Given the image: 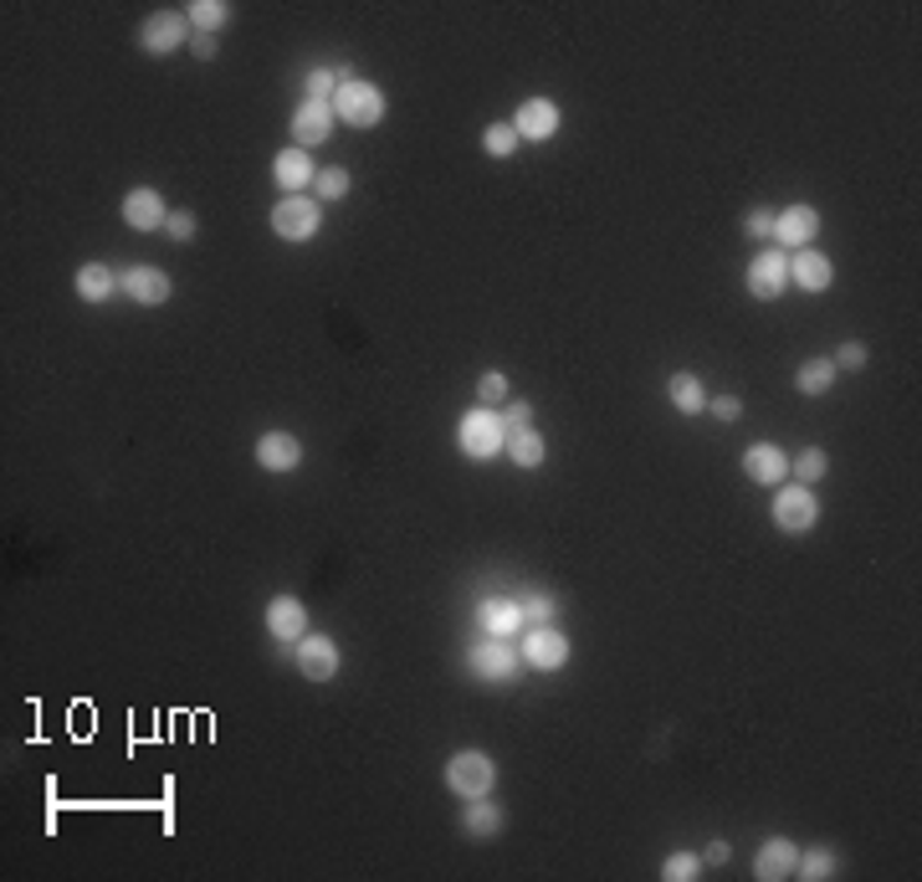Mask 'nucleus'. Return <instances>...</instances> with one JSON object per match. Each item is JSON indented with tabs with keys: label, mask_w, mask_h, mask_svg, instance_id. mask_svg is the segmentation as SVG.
Listing matches in <instances>:
<instances>
[{
	"label": "nucleus",
	"mask_w": 922,
	"mask_h": 882,
	"mask_svg": "<svg viewBox=\"0 0 922 882\" xmlns=\"http://www.w3.org/2000/svg\"><path fill=\"white\" fill-rule=\"evenodd\" d=\"M123 221L134 226V231H160V226L169 221V210H164L160 190H150V185H134V190L123 195Z\"/></svg>",
	"instance_id": "nucleus-19"
},
{
	"label": "nucleus",
	"mask_w": 922,
	"mask_h": 882,
	"mask_svg": "<svg viewBox=\"0 0 922 882\" xmlns=\"http://www.w3.org/2000/svg\"><path fill=\"white\" fill-rule=\"evenodd\" d=\"M113 287H119V277H113L103 262H83V268H77V298L83 303H103Z\"/></svg>",
	"instance_id": "nucleus-25"
},
{
	"label": "nucleus",
	"mask_w": 922,
	"mask_h": 882,
	"mask_svg": "<svg viewBox=\"0 0 922 882\" xmlns=\"http://www.w3.org/2000/svg\"><path fill=\"white\" fill-rule=\"evenodd\" d=\"M476 395H482V405H487V411L507 405V374H482V380H476Z\"/></svg>",
	"instance_id": "nucleus-35"
},
{
	"label": "nucleus",
	"mask_w": 922,
	"mask_h": 882,
	"mask_svg": "<svg viewBox=\"0 0 922 882\" xmlns=\"http://www.w3.org/2000/svg\"><path fill=\"white\" fill-rule=\"evenodd\" d=\"M190 52L200 62H210L216 52H221V36H210V31H190Z\"/></svg>",
	"instance_id": "nucleus-40"
},
{
	"label": "nucleus",
	"mask_w": 922,
	"mask_h": 882,
	"mask_svg": "<svg viewBox=\"0 0 922 882\" xmlns=\"http://www.w3.org/2000/svg\"><path fill=\"white\" fill-rule=\"evenodd\" d=\"M744 478L748 482H769V488H779V482H789V457L773 442H759V447L744 451Z\"/></svg>",
	"instance_id": "nucleus-21"
},
{
	"label": "nucleus",
	"mask_w": 922,
	"mask_h": 882,
	"mask_svg": "<svg viewBox=\"0 0 922 882\" xmlns=\"http://www.w3.org/2000/svg\"><path fill=\"white\" fill-rule=\"evenodd\" d=\"M549 616H553L549 596H523V621H528V627H549Z\"/></svg>",
	"instance_id": "nucleus-36"
},
{
	"label": "nucleus",
	"mask_w": 922,
	"mask_h": 882,
	"mask_svg": "<svg viewBox=\"0 0 922 882\" xmlns=\"http://www.w3.org/2000/svg\"><path fill=\"white\" fill-rule=\"evenodd\" d=\"M523 627H528V621H523V606L518 600H482V631H487V636H503V642H513V636H523Z\"/></svg>",
	"instance_id": "nucleus-22"
},
{
	"label": "nucleus",
	"mask_w": 922,
	"mask_h": 882,
	"mask_svg": "<svg viewBox=\"0 0 922 882\" xmlns=\"http://www.w3.org/2000/svg\"><path fill=\"white\" fill-rule=\"evenodd\" d=\"M784 287H789V252L769 247V252H759L748 262V293L754 298H779Z\"/></svg>",
	"instance_id": "nucleus-9"
},
{
	"label": "nucleus",
	"mask_w": 922,
	"mask_h": 882,
	"mask_svg": "<svg viewBox=\"0 0 922 882\" xmlns=\"http://www.w3.org/2000/svg\"><path fill=\"white\" fill-rule=\"evenodd\" d=\"M164 231H169L175 241H195V216H190V210H169Z\"/></svg>",
	"instance_id": "nucleus-37"
},
{
	"label": "nucleus",
	"mask_w": 922,
	"mask_h": 882,
	"mask_svg": "<svg viewBox=\"0 0 922 882\" xmlns=\"http://www.w3.org/2000/svg\"><path fill=\"white\" fill-rule=\"evenodd\" d=\"M794 857H800V847L789 837H769L759 847V857H754V878L759 882H784L794 878Z\"/></svg>",
	"instance_id": "nucleus-20"
},
{
	"label": "nucleus",
	"mask_w": 922,
	"mask_h": 882,
	"mask_svg": "<svg viewBox=\"0 0 922 882\" xmlns=\"http://www.w3.org/2000/svg\"><path fill=\"white\" fill-rule=\"evenodd\" d=\"M835 868H841V857H835L831 847H810V852L794 857V878H804V882H825V878H835Z\"/></svg>",
	"instance_id": "nucleus-28"
},
{
	"label": "nucleus",
	"mask_w": 922,
	"mask_h": 882,
	"mask_svg": "<svg viewBox=\"0 0 922 882\" xmlns=\"http://www.w3.org/2000/svg\"><path fill=\"white\" fill-rule=\"evenodd\" d=\"M139 46L150 57H169L179 46H190V15L185 11H154L144 26H139Z\"/></svg>",
	"instance_id": "nucleus-7"
},
{
	"label": "nucleus",
	"mask_w": 922,
	"mask_h": 882,
	"mask_svg": "<svg viewBox=\"0 0 922 882\" xmlns=\"http://www.w3.org/2000/svg\"><path fill=\"white\" fill-rule=\"evenodd\" d=\"M482 150H487L492 160H507V154L518 150V129H513V123H487V134H482Z\"/></svg>",
	"instance_id": "nucleus-32"
},
{
	"label": "nucleus",
	"mask_w": 922,
	"mask_h": 882,
	"mask_svg": "<svg viewBox=\"0 0 922 882\" xmlns=\"http://www.w3.org/2000/svg\"><path fill=\"white\" fill-rule=\"evenodd\" d=\"M185 15H190L195 31H210V36H216V31L231 21V6H226V0H190V6H185Z\"/></svg>",
	"instance_id": "nucleus-29"
},
{
	"label": "nucleus",
	"mask_w": 922,
	"mask_h": 882,
	"mask_svg": "<svg viewBox=\"0 0 922 882\" xmlns=\"http://www.w3.org/2000/svg\"><path fill=\"white\" fill-rule=\"evenodd\" d=\"M318 226H323V210H318L312 195H283V200L272 206V231L283 241H312Z\"/></svg>",
	"instance_id": "nucleus-5"
},
{
	"label": "nucleus",
	"mask_w": 922,
	"mask_h": 882,
	"mask_svg": "<svg viewBox=\"0 0 922 882\" xmlns=\"http://www.w3.org/2000/svg\"><path fill=\"white\" fill-rule=\"evenodd\" d=\"M503 421H507V432H518V426H534V405H528V401H507V405H503Z\"/></svg>",
	"instance_id": "nucleus-39"
},
{
	"label": "nucleus",
	"mask_w": 922,
	"mask_h": 882,
	"mask_svg": "<svg viewBox=\"0 0 922 882\" xmlns=\"http://www.w3.org/2000/svg\"><path fill=\"white\" fill-rule=\"evenodd\" d=\"M702 872V857L698 852H671L667 862H661V878L667 882H692Z\"/></svg>",
	"instance_id": "nucleus-33"
},
{
	"label": "nucleus",
	"mask_w": 922,
	"mask_h": 882,
	"mask_svg": "<svg viewBox=\"0 0 922 882\" xmlns=\"http://www.w3.org/2000/svg\"><path fill=\"white\" fill-rule=\"evenodd\" d=\"M272 179L283 185V195H308L312 190V179H318V165L308 160V150H283L277 160H272Z\"/></svg>",
	"instance_id": "nucleus-15"
},
{
	"label": "nucleus",
	"mask_w": 922,
	"mask_h": 882,
	"mask_svg": "<svg viewBox=\"0 0 922 882\" xmlns=\"http://www.w3.org/2000/svg\"><path fill=\"white\" fill-rule=\"evenodd\" d=\"M831 364H835V370H861V364H866V345H856V339H850V345H841Z\"/></svg>",
	"instance_id": "nucleus-38"
},
{
	"label": "nucleus",
	"mask_w": 922,
	"mask_h": 882,
	"mask_svg": "<svg viewBox=\"0 0 922 882\" xmlns=\"http://www.w3.org/2000/svg\"><path fill=\"white\" fill-rule=\"evenodd\" d=\"M256 467H267V472H298L303 442L293 432H267L262 442H256Z\"/></svg>",
	"instance_id": "nucleus-16"
},
{
	"label": "nucleus",
	"mask_w": 922,
	"mask_h": 882,
	"mask_svg": "<svg viewBox=\"0 0 922 882\" xmlns=\"http://www.w3.org/2000/svg\"><path fill=\"white\" fill-rule=\"evenodd\" d=\"M707 862H713V868H723V862H728V841H713V847H707Z\"/></svg>",
	"instance_id": "nucleus-43"
},
{
	"label": "nucleus",
	"mask_w": 922,
	"mask_h": 882,
	"mask_svg": "<svg viewBox=\"0 0 922 882\" xmlns=\"http://www.w3.org/2000/svg\"><path fill=\"white\" fill-rule=\"evenodd\" d=\"M744 231H748V237H773V216H769V210H748Z\"/></svg>",
	"instance_id": "nucleus-42"
},
{
	"label": "nucleus",
	"mask_w": 922,
	"mask_h": 882,
	"mask_svg": "<svg viewBox=\"0 0 922 882\" xmlns=\"http://www.w3.org/2000/svg\"><path fill=\"white\" fill-rule=\"evenodd\" d=\"M820 237V210L815 206H789V210H779L773 216V237L769 241H779V247H794V252H804L810 241Z\"/></svg>",
	"instance_id": "nucleus-10"
},
{
	"label": "nucleus",
	"mask_w": 922,
	"mask_h": 882,
	"mask_svg": "<svg viewBox=\"0 0 922 882\" xmlns=\"http://www.w3.org/2000/svg\"><path fill=\"white\" fill-rule=\"evenodd\" d=\"M507 457L518 467H544L549 447H544V436H538L534 426H518V432H507Z\"/></svg>",
	"instance_id": "nucleus-26"
},
{
	"label": "nucleus",
	"mask_w": 922,
	"mask_h": 882,
	"mask_svg": "<svg viewBox=\"0 0 922 882\" xmlns=\"http://www.w3.org/2000/svg\"><path fill=\"white\" fill-rule=\"evenodd\" d=\"M513 129H518V139L544 144V139L559 134V104H553V98H528V104H518V113H513Z\"/></svg>",
	"instance_id": "nucleus-12"
},
{
	"label": "nucleus",
	"mask_w": 922,
	"mask_h": 882,
	"mask_svg": "<svg viewBox=\"0 0 922 882\" xmlns=\"http://www.w3.org/2000/svg\"><path fill=\"white\" fill-rule=\"evenodd\" d=\"M789 472H794V482H820L825 472H831V457L820 447H804L794 462H789Z\"/></svg>",
	"instance_id": "nucleus-30"
},
{
	"label": "nucleus",
	"mask_w": 922,
	"mask_h": 882,
	"mask_svg": "<svg viewBox=\"0 0 922 882\" xmlns=\"http://www.w3.org/2000/svg\"><path fill=\"white\" fill-rule=\"evenodd\" d=\"M518 646L503 642V636H482L476 646H467V673L476 677V683H492V688H503V683H513L518 677Z\"/></svg>",
	"instance_id": "nucleus-2"
},
{
	"label": "nucleus",
	"mask_w": 922,
	"mask_h": 882,
	"mask_svg": "<svg viewBox=\"0 0 922 882\" xmlns=\"http://www.w3.org/2000/svg\"><path fill=\"white\" fill-rule=\"evenodd\" d=\"M333 119L349 123V129H374V123L385 119V92L374 88V83L349 77V83H339V92H333Z\"/></svg>",
	"instance_id": "nucleus-3"
},
{
	"label": "nucleus",
	"mask_w": 922,
	"mask_h": 882,
	"mask_svg": "<svg viewBox=\"0 0 922 882\" xmlns=\"http://www.w3.org/2000/svg\"><path fill=\"white\" fill-rule=\"evenodd\" d=\"M835 364L831 359H804L800 370H794V390H800V395H825V390L835 385Z\"/></svg>",
	"instance_id": "nucleus-27"
},
{
	"label": "nucleus",
	"mask_w": 922,
	"mask_h": 882,
	"mask_svg": "<svg viewBox=\"0 0 922 882\" xmlns=\"http://www.w3.org/2000/svg\"><path fill=\"white\" fill-rule=\"evenodd\" d=\"M119 287L134 303H144V308H160V303H169V293H175V283H169L160 268H129L119 277Z\"/></svg>",
	"instance_id": "nucleus-18"
},
{
	"label": "nucleus",
	"mask_w": 922,
	"mask_h": 882,
	"mask_svg": "<svg viewBox=\"0 0 922 882\" xmlns=\"http://www.w3.org/2000/svg\"><path fill=\"white\" fill-rule=\"evenodd\" d=\"M518 657L538 673H559L569 662V636L553 627H523V642H518Z\"/></svg>",
	"instance_id": "nucleus-8"
},
{
	"label": "nucleus",
	"mask_w": 922,
	"mask_h": 882,
	"mask_svg": "<svg viewBox=\"0 0 922 882\" xmlns=\"http://www.w3.org/2000/svg\"><path fill=\"white\" fill-rule=\"evenodd\" d=\"M267 631L277 636V642L298 646L303 636H308V611H303V600H298V596H272V606H267Z\"/></svg>",
	"instance_id": "nucleus-14"
},
{
	"label": "nucleus",
	"mask_w": 922,
	"mask_h": 882,
	"mask_svg": "<svg viewBox=\"0 0 922 882\" xmlns=\"http://www.w3.org/2000/svg\"><path fill=\"white\" fill-rule=\"evenodd\" d=\"M339 83H349V73H333V67H312V73H308V98H312V104H333Z\"/></svg>",
	"instance_id": "nucleus-31"
},
{
	"label": "nucleus",
	"mask_w": 922,
	"mask_h": 882,
	"mask_svg": "<svg viewBox=\"0 0 922 882\" xmlns=\"http://www.w3.org/2000/svg\"><path fill=\"white\" fill-rule=\"evenodd\" d=\"M328 134H333V104H312V98H303L298 113H293V139H298V150H318V144H328Z\"/></svg>",
	"instance_id": "nucleus-13"
},
{
	"label": "nucleus",
	"mask_w": 922,
	"mask_h": 882,
	"mask_svg": "<svg viewBox=\"0 0 922 882\" xmlns=\"http://www.w3.org/2000/svg\"><path fill=\"white\" fill-rule=\"evenodd\" d=\"M461 826H467V837H482V841H487V837H497V831L507 826V810L492 806L487 795H476L472 806L461 810Z\"/></svg>",
	"instance_id": "nucleus-23"
},
{
	"label": "nucleus",
	"mask_w": 922,
	"mask_h": 882,
	"mask_svg": "<svg viewBox=\"0 0 922 882\" xmlns=\"http://www.w3.org/2000/svg\"><path fill=\"white\" fill-rule=\"evenodd\" d=\"M447 785L461 801H476V795H487L492 785H497V764H492L482 749H461V754L447 760Z\"/></svg>",
	"instance_id": "nucleus-4"
},
{
	"label": "nucleus",
	"mask_w": 922,
	"mask_h": 882,
	"mask_svg": "<svg viewBox=\"0 0 922 882\" xmlns=\"http://www.w3.org/2000/svg\"><path fill=\"white\" fill-rule=\"evenodd\" d=\"M789 283H794V287H804V293H825V287L835 283L831 257H825V252H815V247H804V252H794V257H789Z\"/></svg>",
	"instance_id": "nucleus-17"
},
{
	"label": "nucleus",
	"mask_w": 922,
	"mask_h": 882,
	"mask_svg": "<svg viewBox=\"0 0 922 882\" xmlns=\"http://www.w3.org/2000/svg\"><path fill=\"white\" fill-rule=\"evenodd\" d=\"M312 195H323V200H343L349 195V170H318V179H312Z\"/></svg>",
	"instance_id": "nucleus-34"
},
{
	"label": "nucleus",
	"mask_w": 922,
	"mask_h": 882,
	"mask_svg": "<svg viewBox=\"0 0 922 882\" xmlns=\"http://www.w3.org/2000/svg\"><path fill=\"white\" fill-rule=\"evenodd\" d=\"M667 401L682 411V416H702L707 411V390H702L698 374H671L667 380Z\"/></svg>",
	"instance_id": "nucleus-24"
},
{
	"label": "nucleus",
	"mask_w": 922,
	"mask_h": 882,
	"mask_svg": "<svg viewBox=\"0 0 922 882\" xmlns=\"http://www.w3.org/2000/svg\"><path fill=\"white\" fill-rule=\"evenodd\" d=\"M457 447L472 457V462H487V457H497V451H507V421L503 411H467L457 426Z\"/></svg>",
	"instance_id": "nucleus-1"
},
{
	"label": "nucleus",
	"mask_w": 922,
	"mask_h": 882,
	"mask_svg": "<svg viewBox=\"0 0 922 882\" xmlns=\"http://www.w3.org/2000/svg\"><path fill=\"white\" fill-rule=\"evenodd\" d=\"M298 673L308 677V683L339 677V646L328 642V636H318V631H308V636L298 642Z\"/></svg>",
	"instance_id": "nucleus-11"
},
{
	"label": "nucleus",
	"mask_w": 922,
	"mask_h": 882,
	"mask_svg": "<svg viewBox=\"0 0 922 882\" xmlns=\"http://www.w3.org/2000/svg\"><path fill=\"white\" fill-rule=\"evenodd\" d=\"M707 411H713L717 421H738V416H744V405H738V395H713V401H707Z\"/></svg>",
	"instance_id": "nucleus-41"
},
{
	"label": "nucleus",
	"mask_w": 922,
	"mask_h": 882,
	"mask_svg": "<svg viewBox=\"0 0 922 882\" xmlns=\"http://www.w3.org/2000/svg\"><path fill=\"white\" fill-rule=\"evenodd\" d=\"M815 519H820L815 493H810L804 482H779V493H773V524L784 529V534H810Z\"/></svg>",
	"instance_id": "nucleus-6"
}]
</instances>
